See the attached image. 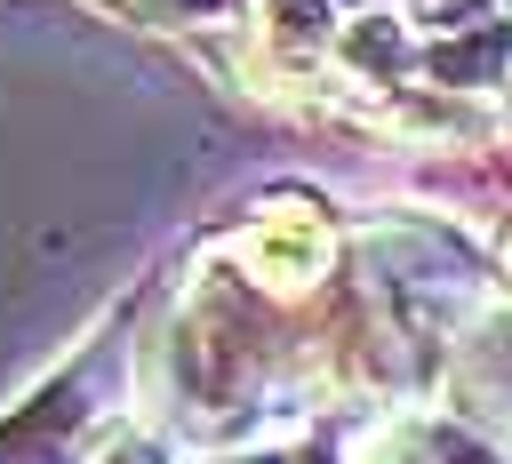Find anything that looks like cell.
Wrapping results in <instances>:
<instances>
[{
	"label": "cell",
	"mask_w": 512,
	"mask_h": 464,
	"mask_svg": "<svg viewBox=\"0 0 512 464\" xmlns=\"http://www.w3.org/2000/svg\"><path fill=\"white\" fill-rule=\"evenodd\" d=\"M456 400L480 416V424H504L512 432V320H488L464 360H456Z\"/></svg>",
	"instance_id": "obj_2"
},
{
	"label": "cell",
	"mask_w": 512,
	"mask_h": 464,
	"mask_svg": "<svg viewBox=\"0 0 512 464\" xmlns=\"http://www.w3.org/2000/svg\"><path fill=\"white\" fill-rule=\"evenodd\" d=\"M96 464H168V448L144 440V432H112V440L96 448Z\"/></svg>",
	"instance_id": "obj_3"
},
{
	"label": "cell",
	"mask_w": 512,
	"mask_h": 464,
	"mask_svg": "<svg viewBox=\"0 0 512 464\" xmlns=\"http://www.w3.org/2000/svg\"><path fill=\"white\" fill-rule=\"evenodd\" d=\"M240 264H248L256 288L296 296V288H312L328 272V224L320 216H264V224L240 232Z\"/></svg>",
	"instance_id": "obj_1"
},
{
	"label": "cell",
	"mask_w": 512,
	"mask_h": 464,
	"mask_svg": "<svg viewBox=\"0 0 512 464\" xmlns=\"http://www.w3.org/2000/svg\"><path fill=\"white\" fill-rule=\"evenodd\" d=\"M248 464H272V456H248Z\"/></svg>",
	"instance_id": "obj_4"
}]
</instances>
